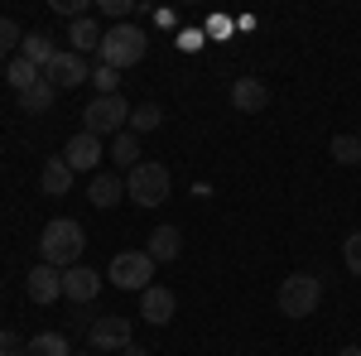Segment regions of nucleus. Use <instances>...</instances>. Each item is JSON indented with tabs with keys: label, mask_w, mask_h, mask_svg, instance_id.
I'll use <instances>...</instances> for the list:
<instances>
[{
	"label": "nucleus",
	"mask_w": 361,
	"mask_h": 356,
	"mask_svg": "<svg viewBox=\"0 0 361 356\" xmlns=\"http://www.w3.org/2000/svg\"><path fill=\"white\" fill-rule=\"evenodd\" d=\"M39 250H44V265L54 270H68V265H82V250H87V231L73 217H54L39 236Z\"/></svg>",
	"instance_id": "f257e3e1"
},
{
	"label": "nucleus",
	"mask_w": 361,
	"mask_h": 356,
	"mask_svg": "<svg viewBox=\"0 0 361 356\" xmlns=\"http://www.w3.org/2000/svg\"><path fill=\"white\" fill-rule=\"evenodd\" d=\"M169 188H173V173H169V164H154V159H145V164H135L126 173V192H130V202H140V207L169 202Z\"/></svg>",
	"instance_id": "f03ea898"
},
{
	"label": "nucleus",
	"mask_w": 361,
	"mask_h": 356,
	"mask_svg": "<svg viewBox=\"0 0 361 356\" xmlns=\"http://www.w3.org/2000/svg\"><path fill=\"white\" fill-rule=\"evenodd\" d=\"M275 299H279V313H284V318H308V313L323 303V279L308 274V270L284 274V284H279Z\"/></svg>",
	"instance_id": "7ed1b4c3"
},
{
	"label": "nucleus",
	"mask_w": 361,
	"mask_h": 356,
	"mask_svg": "<svg viewBox=\"0 0 361 356\" xmlns=\"http://www.w3.org/2000/svg\"><path fill=\"white\" fill-rule=\"evenodd\" d=\"M145 49H149V39H145V29L135 25H116L106 29V39H102V49H97V58L106 63V68H135L140 58H145Z\"/></svg>",
	"instance_id": "20e7f679"
},
{
	"label": "nucleus",
	"mask_w": 361,
	"mask_h": 356,
	"mask_svg": "<svg viewBox=\"0 0 361 356\" xmlns=\"http://www.w3.org/2000/svg\"><path fill=\"white\" fill-rule=\"evenodd\" d=\"M130 125V106H126V97L116 92V97H92L82 111V130L87 135H97V140H106V135H121Z\"/></svg>",
	"instance_id": "39448f33"
},
{
	"label": "nucleus",
	"mask_w": 361,
	"mask_h": 356,
	"mask_svg": "<svg viewBox=\"0 0 361 356\" xmlns=\"http://www.w3.org/2000/svg\"><path fill=\"white\" fill-rule=\"evenodd\" d=\"M106 279H111L116 289H149L154 284V260H149V250H121L111 260V270H106Z\"/></svg>",
	"instance_id": "423d86ee"
},
{
	"label": "nucleus",
	"mask_w": 361,
	"mask_h": 356,
	"mask_svg": "<svg viewBox=\"0 0 361 356\" xmlns=\"http://www.w3.org/2000/svg\"><path fill=\"white\" fill-rule=\"evenodd\" d=\"M87 337H92V352H102V356L106 352H126V347L135 342V337H130V318H121V313H102Z\"/></svg>",
	"instance_id": "0eeeda50"
},
{
	"label": "nucleus",
	"mask_w": 361,
	"mask_h": 356,
	"mask_svg": "<svg viewBox=\"0 0 361 356\" xmlns=\"http://www.w3.org/2000/svg\"><path fill=\"white\" fill-rule=\"evenodd\" d=\"M87 78H92V68H87V58H78L73 49H68V54L58 49V58L44 68V82L54 87V92H73V87H82Z\"/></svg>",
	"instance_id": "6e6552de"
},
{
	"label": "nucleus",
	"mask_w": 361,
	"mask_h": 356,
	"mask_svg": "<svg viewBox=\"0 0 361 356\" xmlns=\"http://www.w3.org/2000/svg\"><path fill=\"white\" fill-rule=\"evenodd\" d=\"M106 159V149H102V140L87 135V130H78V135L63 145V164L73 168V173H92V168Z\"/></svg>",
	"instance_id": "1a4fd4ad"
},
{
	"label": "nucleus",
	"mask_w": 361,
	"mask_h": 356,
	"mask_svg": "<svg viewBox=\"0 0 361 356\" xmlns=\"http://www.w3.org/2000/svg\"><path fill=\"white\" fill-rule=\"evenodd\" d=\"M97 294H102V274L92 265H68L63 270V299L68 303H92Z\"/></svg>",
	"instance_id": "9d476101"
},
{
	"label": "nucleus",
	"mask_w": 361,
	"mask_h": 356,
	"mask_svg": "<svg viewBox=\"0 0 361 356\" xmlns=\"http://www.w3.org/2000/svg\"><path fill=\"white\" fill-rule=\"evenodd\" d=\"M25 289H29V299H34V303L54 308V303L63 299V270H54V265H34L29 279H25Z\"/></svg>",
	"instance_id": "9b49d317"
},
{
	"label": "nucleus",
	"mask_w": 361,
	"mask_h": 356,
	"mask_svg": "<svg viewBox=\"0 0 361 356\" xmlns=\"http://www.w3.org/2000/svg\"><path fill=\"white\" fill-rule=\"evenodd\" d=\"M173 308H178V299H173V289H164V284H149L140 294V318L154 323V328H164L169 318H173Z\"/></svg>",
	"instance_id": "f8f14e48"
},
{
	"label": "nucleus",
	"mask_w": 361,
	"mask_h": 356,
	"mask_svg": "<svg viewBox=\"0 0 361 356\" xmlns=\"http://www.w3.org/2000/svg\"><path fill=\"white\" fill-rule=\"evenodd\" d=\"M231 106L246 111V116L265 111L270 106V87L260 82V78H236V82H231Z\"/></svg>",
	"instance_id": "ddd939ff"
},
{
	"label": "nucleus",
	"mask_w": 361,
	"mask_h": 356,
	"mask_svg": "<svg viewBox=\"0 0 361 356\" xmlns=\"http://www.w3.org/2000/svg\"><path fill=\"white\" fill-rule=\"evenodd\" d=\"M145 250H149V260H154V265H169V260H178V255H183V231H178V226H154Z\"/></svg>",
	"instance_id": "4468645a"
},
{
	"label": "nucleus",
	"mask_w": 361,
	"mask_h": 356,
	"mask_svg": "<svg viewBox=\"0 0 361 356\" xmlns=\"http://www.w3.org/2000/svg\"><path fill=\"white\" fill-rule=\"evenodd\" d=\"M68 39H73V54L87 58V54H97V49H102V39H106V34H102V25H97L92 15H82V20H73V25H68Z\"/></svg>",
	"instance_id": "2eb2a0df"
},
{
	"label": "nucleus",
	"mask_w": 361,
	"mask_h": 356,
	"mask_svg": "<svg viewBox=\"0 0 361 356\" xmlns=\"http://www.w3.org/2000/svg\"><path fill=\"white\" fill-rule=\"evenodd\" d=\"M87 197H92V207H116V202L126 197V178H116V173H92Z\"/></svg>",
	"instance_id": "dca6fc26"
},
{
	"label": "nucleus",
	"mask_w": 361,
	"mask_h": 356,
	"mask_svg": "<svg viewBox=\"0 0 361 356\" xmlns=\"http://www.w3.org/2000/svg\"><path fill=\"white\" fill-rule=\"evenodd\" d=\"M20 58H29V63L44 73V68H49V63L58 58V49H54V39H49V34H25V44H20Z\"/></svg>",
	"instance_id": "f3484780"
},
{
	"label": "nucleus",
	"mask_w": 361,
	"mask_h": 356,
	"mask_svg": "<svg viewBox=\"0 0 361 356\" xmlns=\"http://www.w3.org/2000/svg\"><path fill=\"white\" fill-rule=\"evenodd\" d=\"M39 188L49 192V197H63V192L73 188V168L63 164V159H49V164H44V173H39Z\"/></svg>",
	"instance_id": "a211bd4d"
},
{
	"label": "nucleus",
	"mask_w": 361,
	"mask_h": 356,
	"mask_svg": "<svg viewBox=\"0 0 361 356\" xmlns=\"http://www.w3.org/2000/svg\"><path fill=\"white\" fill-rule=\"evenodd\" d=\"M111 159H116L121 168H126V173H130L135 164H145V149H140V135H130V130H121V135L111 140Z\"/></svg>",
	"instance_id": "6ab92c4d"
},
{
	"label": "nucleus",
	"mask_w": 361,
	"mask_h": 356,
	"mask_svg": "<svg viewBox=\"0 0 361 356\" xmlns=\"http://www.w3.org/2000/svg\"><path fill=\"white\" fill-rule=\"evenodd\" d=\"M25 356H73V347H68L63 332H39L25 342Z\"/></svg>",
	"instance_id": "aec40b11"
},
{
	"label": "nucleus",
	"mask_w": 361,
	"mask_h": 356,
	"mask_svg": "<svg viewBox=\"0 0 361 356\" xmlns=\"http://www.w3.org/2000/svg\"><path fill=\"white\" fill-rule=\"evenodd\" d=\"M164 125V111L154 106V102H140V106H130V135H149V130H159Z\"/></svg>",
	"instance_id": "412c9836"
},
{
	"label": "nucleus",
	"mask_w": 361,
	"mask_h": 356,
	"mask_svg": "<svg viewBox=\"0 0 361 356\" xmlns=\"http://www.w3.org/2000/svg\"><path fill=\"white\" fill-rule=\"evenodd\" d=\"M5 78H10V87H15V97H20V92H29V87L34 82H44V73H39V68H34V63H29V58H10V68H5Z\"/></svg>",
	"instance_id": "4be33fe9"
},
{
	"label": "nucleus",
	"mask_w": 361,
	"mask_h": 356,
	"mask_svg": "<svg viewBox=\"0 0 361 356\" xmlns=\"http://www.w3.org/2000/svg\"><path fill=\"white\" fill-rule=\"evenodd\" d=\"M54 97H58V92H54L49 82H34L29 92H20V106H25L29 116H44V111L54 106Z\"/></svg>",
	"instance_id": "5701e85b"
},
{
	"label": "nucleus",
	"mask_w": 361,
	"mask_h": 356,
	"mask_svg": "<svg viewBox=\"0 0 361 356\" xmlns=\"http://www.w3.org/2000/svg\"><path fill=\"white\" fill-rule=\"evenodd\" d=\"M328 154H333L337 164H361V140L357 135H333V145H328Z\"/></svg>",
	"instance_id": "b1692460"
},
{
	"label": "nucleus",
	"mask_w": 361,
	"mask_h": 356,
	"mask_svg": "<svg viewBox=\"0 0 361 356\" xmlns=\"http://www.w3.org/2000/svg\"><path fill=\"white\" fill-rule=\"evenodd\" d=\"M92 87H97V97H116L121 73H116V68H106V63H97V68H92Z\"/></svg>",
	"instance_id": "393cba45"
},
{
	"label": "nucleus",
	"mask_w": 361,
	"mask_h": 356,
	"mask_svg": "<svg viewBox=\"0 0 361 356\" xmlns=\"http://www.w3.org/2000/svg\"><path fill=\"white\" fill-rule=\"evenodd\" d=\"M342 265H347V270L361 279V231H352V236L342 241Z\"/></svg>",
	"instance_id": "a878e982"
},
{
	"label": "nucleus",
	"mask_w": 361,
	"mask_h": 356,
	"mask_svg": "<svg viewBox=\"0 0 361 356\" xmlns=\"http://www.w3.org/2000/svg\"><path fill=\"white\" fill-rule=\"evenodd\" d=\"M15 44H25V34H20V25H15V20H5V15H0V58L15 54Z\"/></svg>",
	"instance_id": "bb28decb"
},
{
	"label": "nucleus",
	"mask_w": 361,
	"mask_h": 356,
	"mask_svg": "<svg viewBox=\"0 0 361 356\" xmlns=\"http://www.w3.org/2000/svg\"><path fill=\"white\" fill-rule=\"evenodd\" d=\"M54 10H58V15H68V25H73V20H82V15H87V0H54Z\"/></svg>",
	"instance_id": "cd10ccee"
},
{
	"label": "nucleus",
	"mask_w": 361,
	"mask_h": 356,
	"mask_svg": "<svg viewBox=\"0 0 361 356\" xmlns=\"http://www.w3.org/2000/svg\"><path fill=\"white\" fill-rule=\"evenodd\" d=\"M0 356H25V342L15 332H0Z\"/></svg>",
	"instance_id": "c85d7f7f"
},
{
	"label": "nucleus",
	"mask_w": 361,
	"mask_h": 356,
	"mask_svg": "<svg viewBox=\"0 0 361 356\" xmlns=\"http://www.w3.org/2000/svg\"><path fill=\"white\" fill-rule=\"evenodd\" d=\"M102 10H106V15H126L130 5H126V0H102Z\"/></svg>",
	"instance_id": "c756f323"
},
{
	"label": "nucleus",
	"mask_w": 361,
	"mask_h": 356,
	"mask_svg": "<svg viewBox=\"0 0 361 356\" xmlns=\"http://www.w3.org/2000/svg\"><path fill=\"white\" fill-rule=\"evenodd\" d=\"M121 356H149V352H145L140 342H130V347H126V352H121Z\"/></svg>",
	"instance_id": "7c9ffc66"
},
{
	"label": "nucleus",
	"mask_w": 361,
	"mask_h": 356,
	"mask_svg": "<svg viewBox=\"0 0 361 356\" xmlns=\"http://www.w3.org/2000/svg\"><path fill=\"white\" fill-rule=\"evenodd\" d=\"M337 356H361V347H342V352H337Z\"/></svg>",
	"instance_id": "2f4dec72"
},
{
	"label": "nucleus",
	"mask_w": 361,
	"mask_h": 356,
	"mask_svg": "<svg viewBox=\"0 0 361 356\" xmlns=\"http://www.w3.org/2000/svg\"><path fill=\"white\" fill-rule=\"evenodd\" d=\"M73 356H102V352H92V347H82V352H73Z\"/></svg>",
	"instance_id": "473e14b6"
}]
</instances>
